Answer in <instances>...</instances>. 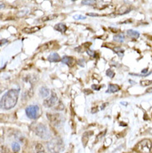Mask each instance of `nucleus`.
<instances>
[{
    "mask_svg": "<svg viewBox=\"0 0 152 153\" xmlns=\"http://www.w3.org/2000/svg\"><path fill=\"white\" fill-rule=\"evenodd\" d=\"M19 89H11L7 91L1 98V109L10 110L17 104Z\"/></svg>",
    "mask_w": 152,
    "mask_h": 153,
    "instance_id": "nucleus-1",
    "label": "nucleus"
},
{
    "mask_svg": "<svg viewBox=\"0 0 152 153\" xmlns=\"http://www.w3.org/2000/svg\"><path fill=\"white\" fill-rule=\"evenodd\" d=\"M47 148L52 153H60L62 151L63 147H64V144H63V141L61 137H55L52 138L50 142L47 143Z\"/></svg>",
    "mask_w": 152,
    "mask_h": 153,
    "instance_id": "nucleus-2",
    "label": "nucleus"
},
{
    "mask_svg": "<svg viewBox=\"0 0 152 153\" xmlns=\"http://www.w3.org/2000/svg\"><path fill=\"white\" fill-rule=\"evenodd\" d=\"M152 143L148 139H144L141 141L135 146V150L140 153H151Z\"/></svg>",
    "mask_w": 152,
    "mask_h": 153,
    "instance_id": "nucleus-3",
    "label": "nucleus"
},
{
    "mask_svg": "<svg viewBox=\"0 0 152 153\" xmlns=\"http://www.w3.org/2000/svg\"><path fill=\"white\" fill-rule=\"evenodd\" d=\"M35 133L43 140H47L51 136V133L48 128L44 124H37L35 127Z\"/></svg>",
    "mask_w": 152,
    "mask_h": 153,
    "instance_id": "nucleus-4",
    "label": "nucleus"
},
{
    "mask_svg": "<svg viewBox=\"0 0 152 153\" xmlns=\"http://www.w3.org/2000/svg\"><path fill=\"white\" fill-rule=\"evenodd\" d=\"M26 112V115L30 118V119L36 120L40 117L41 115V111L37 105H30V106H27V108L25 109Z\"/></svg>",
    "mask_w": 152,
    "mask_h": 153,
    "instance_id": "nucleus-5",
    "label": "nucleus"
},
{
    "mask_svg": "<svg viewBox=\"0 0 152 153\" xmlns=\"http://www.w3.org/2000/svg\"><path fill=\"white\" fill-rule=\"evenodd\" d=\"M47 118L54 127H60L63 123L64 119L61 114H47Z\"/></svg>",
    "mask_w": 152,
    "mask_h": 153,
    "instance_id": "nucleus-6",
    "label": "nucleus"
},
{
    "mask_svg": "<svg viewBox=\"0 0 152 153\" xmlns=\"http://www.w3.org/2000/svg\"><path fill=\"white\" fill-rule=\"evenodd\" d=\"M58 100V96H57V94H56L54 91H52L51 97H49L48 99H47V100H45V101L43 102V105H44L46 107H52V106H55V105L57 104Z\"/></svg>",
    "mask_w": 152,
    "mask_h": 153,
    "instance_id": "nucleus-7",
    "label": "nucleus"
},
{
    "mask_svg": "<svg viewBox=\"0 0 152 153\" xmlns=\"http://www.w3.org/2000/svg\"><path fill=\"white\" fill-rule=\"evenodd\" d=\"M47 59H48V61L51 62H59V61H62V59L60 58V56L58 53H56V52H53V53L49 55Z\"/></svg>",
    "mask_w": 152,
    "mask_h": 153,
    "instance_id": "nucleus-8",
    "label": "nucleus"
},
{
    "mask_svg": "<svg viewBox=\"0 0 152 153\" xmlns=\"http://www.w3.org/2000/svg\"><path fill=\"white\" fill-rule=\"evenodd\" d=\"M62 63H65L67 65H68L69 67H72V66L74 64V59H73L72 57H63L62 58Z\"/></svg>",
    "mask_w": 152,
    "mask_h": 153,
    "instance_id": "nucleus-9",
    "label": "nucleus"
},
{
    "mask_svg": "<svg viewBox=\"0 0 152 153\" xmlns=\"http://www.w3.org/2000/svg\"><path fill=\"white\" fill-rule=\"evenodd\" d=\"M39 94L42 97H47L50 94V90L46 87H42L39 89Z\"/></svg>",
    "mask_w": 152,
    "mask_h": 153,
    "instance_id": "nucleus-10",
    "label": "nucleus"
},
{
    "mask_svg": "<svg viewBox=\"0 0 152 153\" xmlns=\"http://www.w3.org/2000/svg\"><path fill=\"white\" fill-rule=\"evenodd\" d=\"M120 90L118 85H114V84H109V87H108V91H106V92H111V93H114V92H116Z\"/></svg>",
    "mask_w": 152,
    "mask_h": 153,
    "instance_id": "nucleus-11",
    "label": "nucleus"
},
{
    "mask_svg": "<svg viewBox=\"0 0 152 153\" xmlns=\"http://www.w3.org/2000/svg\"><path fill=\"white\" fill-rule=\"evenodd\" d=\"M57 31L58 32H61V33H64L66 32V30H67V26L65 24H63V23H58L57 25H55L54 27Z\"/></svg>",
    "mask_w": 152,
    "mask_h": 153,
    "instance_id": "nucleus-12",
    "label": "nucleus"
},
{
    "mask_svg": "<svg viewBox=\"0 0 152 153\" xmlns=\"http://www.w3.org/2000/svg\"><path fill=\"white\" fill-rule=\"evenodd\" d=\"M39 29H40V27H33L31 28H24L22 30V32L26 33H33L38 31Z\"/></svg>",
    "mask_w": 152,
    "mask_h": 153,
    "instance_id": "nucleus-13",
    "label": "nucleus"
},
{
    "mask_svg": "<svg viewBox=\"0 0 152 153\" xmlns=\"http://www.w3.org/2000/svg\"><path fill=\"white\" fill-rule=\"evenodd\" d=\"M127 34L129 35V37H131L133 38H138L140 37V33L136 31H134V30H128L127 31Z\"/></svg>",
    "mask_w": 152,
    "mask_h": 153,
    "instance_id": "nucleus-14",
    "label": "nucleus"
},
{
    "mask_svg": "<svg viewBox=\"0 0 152 153\" xmlns=\"http://www.w3.org/2000/svg\"><path fill=\"white\" fill-rule=\"evenodd\" d=\"M35 151H36V153H46L43 145L40 143H37L35 146Z\"/></svg>",
    "mask_w": 152,
    "mask_h": 153,
    "instance_id": "nucleus-15",
    "label": "nucleus"
},
{
    "mask_svg": "<svg viewBox=\"0 0 152 153\" xmlns=\"http://www.w3.org/2000/svg\"><path fill=\"white\" fill-rule=\"evenodd\" d=\"M114 41L116 42H118V43H123L125 40V37L123 34H117V35H115L113 37Z\"/></svg>",
    "mask_w": 152,
    "mask_h": 153,
    "instance_id": "nucleus-16",
    "label": "nucleus"
},
{
    "mask_svg": "<svg viewBox=\"0 0 152 153\" xmlns=\"http://www.w3.org/2000/svg\"><path fill=\"white\" fill-rule=\"evenodd\" d=\"M12 149H13V151H15V152H18V151H20L21 146H20V145H19V143H18V142H13V143L12 144Z\"/></svg>",
    "mask_w": 152,
    "mask_h": 153,
    "instance_id": "nucleus-17",
    "label": "nucleus"
},
{
    "mask_svg": "<svg viewBox=\"0 0 152 153\" xmlns=\"http://www.w3.org/2000/svg\"><path fill=\"white\" fill-rule=\"evenodd\" d=\"M114 51H115V52H116L117 54H118L120 57H122L123 56V52H124V50H123L121 47H115V48H114Z\"/></svg>",
    "mask_w": 152,
    "mask_h": 153,
    "instance_id": "nucleus-18",
    "label": "nucleus"
},
{
    "mask_svg": "<svg viewBox=\"0 0 152 153\" xmlns=\"http://www.w3.org/2000/svg\"><path fill=\"white\" fill-rule=\"evenodd\" d=\"M95 2H96V0H83L82 4L84 5H91V4H95Z\"/></svg>",
    "mask_w": 152,
    "mask_h": 153,
    "instance_id": "nucleus-19",
    "label": "nucleus"
},
{
    "mask_svg": "<svg viewBox=\"0 0 152 153\" xmlns=\"http://www.w3.org/2000/svg\"><path fill=\"white\" fill-rule=\"evenodd\" d=\"M106 76H110V77H113L114 75H115V73H114V72L112 71L111 69H108L107 71H106Z\"/></svg>",
    "mask_w": 152,
    "mask_h": 153,
    "instance_id": "nucleus-20",
    "label": "nucleus"
},
{
    "mask_svg": "<svg viewBox=\"0 0 152 153\" xmlns=\"http://www.w3.org/2000/svg\"><path fill=\"white\" fill-rule=\"evenodd\" d=\"M73 18L76 20H82V19H86V17L83 15H75L73 16Z\"/></svg>",
    "mask_w": 152,
    "mask_h": 153,
    "instance_id": "nucleus-21",
    "label": "nucleus"
},
{
    "mask_svg": "<svg viewBox=\"0 0 152 153\" xmlns=\"http://www.w3.org/2000/svg\"><path fill=\"white\" fill-rule=\"evenodd\" d=\"M87 54L90 55L91 57H93V58H95V57H96V52H95L94 51L90 50V49H87Z\"/></svg>",
    "mask_w": 152,
    "mask_h": 153,
    "instance_id": "nucleus-22",
    "label": "nucleus"
},
{
    "mask_svg": "<svg viewBox=\"0 0 152 153\" xmlns=\"http://www.w3.org/2000/svg\"><path fill=\"white\" fill-rule=\"evenodd\" d=\"M63 108H64V106H63V104L62 102H60L59 105H58V106H57L55 107L56 110H58V111H62Z\"/></svg>",
    "mask_w": 152,
    "mask_h": 153,
    "instance_id": "nucleus-23",
    "label": "nucleus"
},
{
    "mask_svg": "<svg viewBox=\"0 0 152 153\" xmlns=\"http://www.w3.org/2000/svg\"><path fill=\"white\" fill-rule=\"evenodd\" d=\"M55 17H57V15H51V16H47V18H44L42 20L43 21H47V20H51V19H53Z\"/></svg>",
    "mask_w": 152,
    "mask_h": 153,
    "instance_id": "nucleus-24",
    "label": "nucleus"
},
{
    "mask_svg": "<svg viewBox=\"0 0 152 153\" xmlns=\"http://www.w3.org/2000/svg\"><path fill=\"white\" fill-rule=\"evenodd\" d=\"M77 63L79 66H81V67H85V61H84V59H79L77 61Z\"/></svg>",
    "mask_w": 152,
    "mask_h": 153,
    "instance_id": "nucleus-25",
    "label": "nucleus"
},
{
    "mask_svg": "<svg viewBox=\"0 0 152 153\" xmlns=\"http://www.w3.org/2000/svg\"><path fill=\"white\" fill-rule=\"evenodd\" d=\"M142 86H148L150 84L152 83V81H143V82H141Z\"/></svg>",
    "mask_w": 152,
    "mask_h": 153,
    "instance_id": "nucleus-26",
    "label": "nucleus"
},
{
    "mask_svg": "<svg viewBox=\"0 0 152 153\" xmlns=\"http://www.w3.org/2000/svg\"><path fill=\"white\" fill-rule=\"evenodd\" d=\"M91 88L93 90H96V91H99V90L101 88V86H97V85H92L91 86Z\"/></svg>",
    "mask_w": 152,
    "mask_h": 153,
    "instance_id": "nucleus-27",
    "label": "nucleus"
},
{
    "mask_svg": "<svg viewBox=\"0 0 152 153\" xmlns=\"http://www.w3.org/2000/svg\"><path fill=\"white\" fill-rule=\"evenodd\" d=\"M87 16H91V17H98V16H100L99 14H97V13H87Z\"/></svg>",
    "mask_w": 152,
    "mask_h": 153,
    "instance_id": "nucleus-28",
    "label": "nucleus"
},
{
    "mask_svg": "<svg viewBox=\"0 0 152 153\" xmlns=\"http://www.w3.org/2000/svg\"><path fill=\"white\" fill-rule=\"evenodd\" d=\"M147 72H148V68H145V69H143L142 71H141V73L144 75H146L147 74Z\"/></svg>",
    "mask_w": 152,
    "mask_h": 153,
    "instance_id": "nucleus-29",
    "label": "nucleus"
},
{
    "mask_svg": "<svg viewBox=\"0 0 152 153\" xmlns=\"http://www.w3.org/2000/svg\"><path fill=\"white\" fill-rule=\"evenodd\" d=\"M7 43V39H2L1 40V46H2L3 44H5V43Z\"/></svg>",
    "mask_w": 152,
    "mask_h": 153,
    "instance_id": "nucleus-30",
    "label": "nucleus"
},
{
    "mask_svg": "<svg viewBox=\"0 0 152 153\" xmlns=\"http://www.w3.org/2000/svg\"><path fill=\"white\" fill-rule=\"evenodd\" d=\"M147 92H152V88H150V89H149V90H147Z\"/></svg>",
    "mask_w": 152,
    "mask_h": 153,
    "instance_id": "nucleus-31",
    "label": "nucleus"
},
{
    "mask_svg": "<svg viewBox=\"0 0 152 153\" xmlns=\"http://www.w3.org/2000/svg\"><path fill=\"white\" fill-rule=\"evenodd\" d=\"M3 7H4V4H1V9H2Z\"/></svg>",
    "mask_w": 152,
    "mask_h": 153,
    "instance_id": "nucleus-32",
    "label": "nucleus"
},
{
    "mask_svg": "<svg viewBox=\"0 0 152 153\" xmlns=\"http://www.w3.org/2000/svg\"><path fill=\"white\" fill-rule=\"evenodd\" d=\"M149 132H150V134H152V129H150V130H149Z\"/></svg>",
    "mask_w": 152,
    "mask_h": 153,
    "instance_id": "nucleus-33",
    "label": "nucleus"
},
{
    "mask_svg": "<svg viewBox=\"0 0 152 153\" xmlns=\"http://www.w3.org/2000/svg\"><path fill=\"white\" fill-rule=\"evenodd\" d=\"M151 153H152V147H151Z\"/></svg>",
    "mask_w": 152,
    "mask_h": 153,
    "instance_id": "nucleus-34",
    "label": "nucleus"
}]
</instances>
